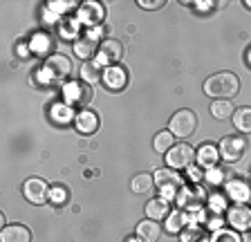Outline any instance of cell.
I'll list each match as a JSON object with an SVG mask.
<instances>
[{"label": "cell", "mask_w": 251, "mask_h": 242, "mask_svg": "<svg viewBox=\"0 0 251 242\" xmlns=\"http://www.w3.org/2000/svg\"><path fill=\"white\" fill-rule=\"evenodd\" d=\"M0 242H31V233L25 224H7L2 226Z\"/></svg>", "instance_id": "5bb4252c"}, {"label": "cell", "mask_w": 251, "mask_h": 242, "mask_svg": "<svg viewBox=\"0 0 251 242\" xmlns=\"http://www.w3.org/2000/svg\"><path fill=\"white\" fill-rule=\"evenodd\" d=\"M65 197H68V193H65V189H63V186H54V189L50 191V200H52L54 204L65 202Z\"/></svg>", "instance_id": "4dcf8cb0"}, {"label": "cell", "mask_w": 251, "mask_h": 242, "mask_svg": "<svg viewBox=\"0 0 251 242\" xmlns=\"http://www.w3.org/2000/svg\"><path fill=\"white\" fill-rule=\"evenodd\" d=\"M206 224H209L211 229H215V231H218V229H222V220H220V218H209V222H206Z\"/></svg>", "instance_id": "8d00e7d4"}, {"label": "cell", "mask_w": 251, "mask_h": 242, "mask_svg": "<svg viewBox=\"0 0 251 242\" xmlns=\"http://www.w3.org/2000/svg\"><path fill=\"white\" fill-rule=\"evenodd\" d=\"M245 5H247V7H251V0H245Z\"/></svg>", "instance_id": "ab89813d"}, {"label": "cell", "mask_w": 251, "mask_h": 242, "mask_svg": "<svg viewBox=\"0 0 251 242\" xmlns=\"http://www.w3.org/2000/svg\"><path fill=\"white\" fill-rule=\"evenodd\" d=\"M233 112H235L233 110V103H231L229 99H215L213 103H211V115H213L218 121L233 117Z\"/></svg>", "instance_id": "cb8c5ba5"}, {"label": "cell", "mask_w": 251, "mask_h": 242, "mask_svg": "<svg viewBox=\"0 0 251 242\" xmlns=\"http://www.w3.org/2000/svg\"><path fill=\"white\" fill-rule=\"evenodd\" d=\"M50 186H47L45 179L41 177H29L23 184V195H25V200L31 202V204H43V202L50 200Z\"/></svg>", "instance_id": "ba28073f"}, {"label": "cell", "mask_w": 251, "mask_h": 242, "mask_svg": "<svg viewBox=\"0 0 251 242\" xmlns=\"http://www.w3.org/2000/svg\"><path fill=\"white\" fill-rule=\"evenodd\" d=\"M103 72H105V68L99 63V61H97V58L81 65V79H83L85 83H90V85L103 81Z\"/></svg>", "instance_id": "ac0fdd59"}, {"label": "cell", "mask_w": 251, "mask_h": 242, "mask_svg": "<svg viewBox=\"0 0 251 242\" xmlns=\"http://www.w3.org/2000/svg\"><path fill=\"white\" fill-rule=\"evenodd\" d=\"M103 83L108 90H121L126 83H128V76L126 72L119 68V65H110L103 72Z\"/></svg>", "instance_id": "2e32d148"}, {"label": "cell", "mask_w": 251, "mask_h": 242, "mask_svg": "<svg viewBox=\"0 0 251 242\" xmlns=\"http://www.w3.org/2000/svg\"><path fill=\"white\" fill-rule=\"evenodd\" d=\"M50 115H52V121H56V123H70V121L76 117L72 112V105H68L65 101H63V103H54Z\"/></svg>", "instance_id": "d4e9b609"}, {"label": "cell", "mask_w": 251, "mask_h": 242, "mask_svg": "<svg viewBox=\"0 0 251 242\" xmlns=\"http://www.w3.org/2000/svg\"><path fill=\"white\" fill-rule=\"evenodd\" d=\"M245 150H247V142L240 135H229V137H225L218 146V153L225 162H238V159L245 155Z\"/></svg>", "instance_id": "8992f818"}, {"label": "cell", "mask_w": 251, "mask_h": 242, "mask_svg": "<svg viewBox=\"0 0 251 242\" xmlns=\"http://www.w3.org/2000/svg\"><path fill=\"white\" fill-rule=\"evenodd\" d=\"M195 157H198V153H195L193 146L175 144L166 153V164H168V169H188V166H193Z\"/></svg>", "instance_id": "5b68a950"}, {"label": "cell", "mask_w": 251, "mask_h": 242, "mask_svg": "<svg viewBox=\"0 0 251 242\" xmlns=\"http://www.w3.org/2000/svg\"><path fill=\"white\" fill-rule=\"evenodd\" d=\"M211 242H242V238L238 236L235 229H218L211 238Z\"/></svg>", "instance_id": "83f0119b"}, {"label": "cell", "mask_w": 251, "mask_h": 242, "mask_svg": "<svg viewBox=\"0 0 251 242\" xmlns=\"http://www.w3.org/2000/svg\"><path fill=\"white\" fill-rule=\"evenodd\" d=\"M233 126L238 132H245V135L251 132V108L249 105H242V108H238L233 112Z\"/></svg>", "instance_id": "ffe728a7"}, {"label": "cell", "mask_w": 251, "mask_h": 242, "mask_svg": "<svg viewBox=\"0 0 251 242\" xmlns=\"http://www.w3.org/2000/svg\"><path fill=\"white\" fill-rule=\"evenodd\" d=\"M226 220L235 231H247L251 229V209L247 204H233L226 211Z\"/></svg>", "instance_id": "9c48e42d"}, {"label": "cell", "mask_w": 251, "mask_h": 242, "mask_svg": "<svg viewBox=\"0 0 251 242\" xmlns=\"http://www.w3.org/2000/svg\"><path fill=\"white\" fill-rule=\"evenodd\" d=\"M137 238H139L141 242H157L159 240V236H162V226L157 224L155 220H141L139 224H137Z\"/></svg>", "instance_id": "9a60e30c"}, {"label": "cell", "mask_w": 251, "mask_h": 242, "mask_svg": "<svg viewBox=\"0 0 251 242\" xmlns=\"http://www.w3.org/2000/svg\"><path fill=\"white\" fill-rule=\"evenodd\" d=\"M182 242H204V231L200 226H188L182 231Z\"/></svg>", "instance_id": "f1b7e54d"}, {"label": "cell", "mask_w": 251, "mask_h": 242, "mask_svg": "<svg viewBox=\"0 0 251 242\" xmlns=\"http://www.w3.org/2000/svg\"><path fill=\"white\" fill-rule=\"evenodd\" d=\"M218 157H220L218 148H213V146H202L195 159L200 162V166H211V169H213V164L218 162Z\"/></svg>", "instance_id": "4316f807"}, {"label": "cell", "mask_w": 251, "mask_h": 242, "mask_svg": "<svg viewBox=\"0 0 251 242\" xmlns=\"http://www.w3.org/2000/svg\"><path fill=\"white\" fill-rule=\"evenodd\" d=\"M168 216H171V206H168V200H164V197H152V200L146 204V218L148 220L159 222Z\"/></svg>", "instance_id": "e0dca14e"}, {"label": "cell", "mask_w": 251, "mask_h": 242, "mask_svg": "<svg viewBox=\"0 0 251 242\" xmlns=\"http://www.w3.org/2000/svg\"><path fill=\"white\" fill-rule=\"evenodd\" d=\"M92 97H94V90H92V85L85 83V81H72V83H68L63 88V99H65V103L78 105L81 110L92 101Z\"/></svg>", "instance_id": "277c9868"}, {"label": "cell", "mask_w": 251, "mask_h": 242, "mask_svg": "<svg viewBox=\"0 0 251 242\" xmlns=\"http://www.w3.org/2000/svg\"><path fill=\"white\" fill-rule=\"evenodd\" d=\"M121 56H124V45H121L119 41H115V38H105L99 45V56H97V61L105 68L108 63L121 61Z\"/></svg>", "instance_id": "8fae6325"}, {"label": "cell", "mask_w": 251, "mask_h": 242, "mask_svg": "<svg viewBox=\"0 0 251 242\" xmlns=\"http://www.w3.org/2000/svg\"><path fill=\"white\" fill-rule=\"evenodd\" d=\"M206 197V191L202 186H193V189H182L177 193V204L188 211H202V200Z\"/></svg>", "instance_id": "30bf717a"}, {"label": "cell", "mask_w": 251, "mask_h": 242, "mask_svg": "<svg viewBox=\"0 0 251 242\" xmlns=\"http://www.w3.org/2000/svg\"><path fill=\"white\" fill-rule=\"evenodd\" d=\"M47 7H50L52 11H68L65 7H74V2H50Z\"/></svg>", "instance_id": "836d02e7"}, {"label": "cell", "mask_w": 251, "mask_h": 242, "mask_svg": "<svg viewBox=\"0 0 251 242\" xmlns=\"http://www.w3.org/2000/svg\"><path fill=\"white\" fill-rule=\"evenodd\" d=\"M229 193L233 195L235 200H245L247 195H249V189L242 182H229Z\"/></svg>", "instance_id": "f546056e"}, {"label": "cell", "mask_w": 251, "mask_h": 242, "mask_svg": "<svg viewBox=\"0 0 251 242\" xmlns=\"http://www.w3.org/2000/svg\"><path fill=\"white\" fill-rule=\"evenodd\" d=\"M137 5H139L141 9H157V7H164L166 2H164V0H137Z\"/></svg>", "instance_id": "d6a6232c"}, {"label": "cell", "mask_w": 251, "mask_h": 242, "mask_svg": "<svg viewBox=\"0 0 251 242\" xmlns=\"http://www.w3.org/2000/svg\"><path fill=\"white\" fill-rule=\"evenodd\" d=\"M29 49L34 54H47L50 49H52V36H50V34H45V32L34 34V36H31V41H29Z\"/></svg>", "instance_id": "603a6c76"}, {"label": "cell", "mask_w": 251, "mask_h": 242, "mask_svg": "<svg viewBox=\"0 0 251 242\" xmlns=\"http://www.w3.org/2000/svg\"><path fill=\"white\" fill-rule=\"evenodd\" d=\"M103 16H105V9L101 2H83L81 9H78L81 23H85V25H90V27L99 25V23L103 21Z\"/></svg>", "instance_id": "4fadbf2b"}, {"label": "cell", "mask_w": 251, "mask_h": 242, "mask_svg": "<svg viewBox=\"0 0 251 242\" xmlns=\"http://www.w3.org/2000/svg\"><path fill=\"white\" fill-rule=\"evenodd\" d=\"M152 186H155V177H152V175H148V173H139V175H135V177H132V182H130L132 193H137V195L151 193Z\"/></svg>", "instance_id": "7402d4cb"}, {"label": "cell", "mask_w": 251, "mask_h": 242, "mask_svg": "<svg viewBox=\"0 0 251 242\" xmlns=\"http://www.w3.org/2000/svg\"><path fill=\"white\" fill-rule=\"evenodd\" d=\"M128 242H141V240H139V238H137V240H135V238H130V240H128Z\"/></svg>", "instance_id": "f35d334b"}, {"label": "cell", "mask_w": 251, "mask_h": 242, "mask_svg": "<svg viewBox=\"0 0 251 242\" xmlns=\"http://www.w3.org/2000/svg\"><path fill=\"white\" fill-rule=\"evenodd\" d=\"M186 222H188V218L182 209L171 211V216L166 218V231L168 233H182L184 229H186Z\"/></svg>", "instance_id": "44dd1931"}, {"label": "cell", "mask_w": 251, "mask_h": 242, "mask_svg": "<svg viewBox=\"0 0 251 242\" xmlns=\"http://www.w3.org/2000/svg\"><path fill=\"white\" fill-rule=\"evenodd\" d=\"M70 72H72V63H70V58L63 56V54H52V56L45 61V76L50 81L68 79Z\"/></svg>", "instance_id": "52a82bcc"}, {"label": "cell", "mask_w": 251, "mask_h": 242, "mask_svg": "<svg viewBox=\"0 0 251 242\" xmlns=\"http://www.w3.org/2000/svg\"><path fill=\"white\" fill-rule=\"evenodd\" d=\"M247 61H249V65H251V49L247 52Z\"/></svg>", "instance_id": "74e56055"}, {"label": "cell", "mask_w": 251, "mask_h": 242, "mask_svg": "<svg viewBox=\"0 0 251 242\" xmlns=\"http://www.w3.org/2000/svg\"><path fill=\"white\" fill-rule=\"evenodd\" d=\"M198 128V117H195L193 110H188V108H182L177 110L175 115L171 117V123H168V130L173 132V137H191Z\"/></svg>", "instance_id": "3957f363"}, {"label": "cell", "mask_w": 251, "mask_h": 242, "mask_svg": "<svg viewBox=\"0 0 251 242\" xmlns=\"http://www.w3.org/2000/svg\"><path fill=\"white\" fill-rule=\"evenodd\" d=\"M188 170H191V173H188V175H191V179H195V182L204 177V173L200 170V166H188Z\"/></svg>", "instance_id": "e575fe53"}, {"label": "cell", "mask_w": 251, "mask_h": 242, "mask_svg": "<svg viewBox=\"0 0 251 242\" xmlns=\"http://www.w3.org/2000/svg\"><path fill=\"white\" fill-rule=\"evenodd\" d=\"M152 146H155L157 153H168L173 146H175V137H173L171 130H162L155 135V142H152Z\"/></svg>", "instance_id": "484cf974"}, {"label": "cell", "mask_w": 251, "mask_h": 242, "mask_svg": "<svg viewBox=\"0 0 251 242\" xmlns=\"http://www.w3.org/2000/svg\"><path fill=\"white\" fill-rule=\"evenodd\" d=\"M240 90V79L233 72H218L204 81V92L213 99H231Z\"/></svg>", "instance_id": "6da1fadb"}, {"label": "cell", "mask_w": 251, "mask_h": 242, "mask_svg": "<svg viewBox=\"0 0 251 242\" xmlns=\"http://www.w3.org/2000/svg\"><path fill=\"white\" fill-rule=\"evenodd\" d=\"M155 186L162 191L164 200H173V197H177V193L184 189V179L177 170L162 169L155 173Z\"/></svg>", "instance_id": "7a4b0ae2"}, {"label": "cell", "mask_w": 251, "mask_h": 242, "mask_svg": "<svg viewBox=\"0 0 251 242\" xmlns=\"http://www.w3.org/2000/svg\"><path fill=\"white\" fill-rule=\"evenodd\" d=\"M97 49H99V45H97V41L90 36L78 38V41L74 43V54H76L78 58H83V61H94Z\"/></svg>", "instance_id": "d6986e66"}, {"label": "cell", "mask_w": 251, "mask_h": 242, "mask_svg": "<svg viewBox=\"0 0 251 242\" xmlns=\"http://www.w3.org/2000/svg\"><path fill=\"white\" fill-rule=\"evenodd\" d=\"M74 128H76L81 135H92L97 132L99 128V115L90 108H83V110H78L76 117H74Z\"/></svg>", "instance_id": "7c38bea8"}, {"label": "cell", "mask_w": 251, "mask_h": 242, "mask_svg": "<svg viewBox=\"0 0 251 242\" xmlns=\"http://www.w3.org/2000/svg\"><path fill=\"white\" fill-rule=\"evenodd\" d=\"M211 211L213 213H220V211H225V206H226V202H225V197L222 195H211Z\"/></svg>", "instance_id": "1f68e13d"}, {"label": "cell", "mask_w": 251, "mask_h": 242, "mask_svg": "<svg viewBox=\"0 0 251 242\" xmlns=\"http://www.w3.org/2000/svg\"><path fill=\"white\" fill-rule=\"evenodd\" d=\"M209 179H211V182H218V184H220V182H222V170L213 166V169H211V173H209Z\"/></svg>", "instance_id": "d590c367"}]
</instances>
